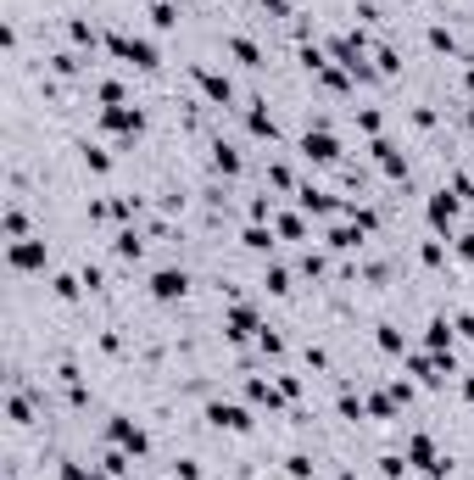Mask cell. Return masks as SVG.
Returning <instances> with one entry per match:
<instances>
[{
  "label": "cell",
  "mask_w": 474,
  "mask_h": 480,
  "mask_svg": "<svg viewBox=\"0 0 474 480\" xmlns=\"http://www.w3.org/2000/svg\"><path fill=\"white\" fill-rule=\"evenodd\" d=\"M106 45L123 56V62H134V67H156V45H145V39H123V34H106Z\"/></svg>",
  "instance_id": "cell-1"
},
{
  "label": "cell",
  "mask_w": 474,
  "mask_h": 480,
  "mask_svg": "<svg viewBox=\"0 0 474 480\" xmlns=\"http://www.w3.org/2000/svg\"><path fill=\"white\" fill-rule=\"evenodd\" d=\"M206 419L218 424V430H235V435H246V430H251V413H246V408H235V402H212V408H206Z\"/></svg>",
  "instance_id": "cell-2"
},
{
  "label": "cell",
  "mask_w": 474,
  "mask_h": 480,
  "mask_svg": "<svg viewBox=\"0 0 474 480\" xmlns=\"http://www.w3.org/2000/svg\"><path fill=\"white\" fill-rule=\"evenodd\" d=\"M407 458H413L418 469H429V475H447V458H436V442H429V435H413V442H407Z\"/></svg>",
  "instance_id": "cell-3"
},
{
  "label": "cell",
  "mask_w": 474,
  "mask_h": 480,
  "mask_svg": "<svg viewBox=\"0 0 474 480\" xmlns=\"http://www.w3.org/2000/svg\"><path fill=\"white\" fill-rule=\"evenodd\" d=\"M185 285H190L185 268H162V274L151 279V296H156V301H174V296H185Z\"/></svg>",
  "instance_id": "cell-4"
},
{
  "label": "cell",
  "mask_w": 474,
  "mask_h": 480,
  "mask_svg": "<svg viewBox=\"0 0 474 480\" xmlns=\"http://www.w3.org/2000/svg\"><path fill=\"white\" fill-rule=\"evenodd\" d=\"M112 442L128 447V453H145V430H140V424H128V419H112Z\"/></svg>",
  "instance_id": "cell-5"
},
{
  "label": "cell",
  "mask_w": 474,
  "mask_h": 480,
  "mask_svg": "<svg viewBox=\"0 0 474 480\" xmlns=\"http://www.w3.org/2000/svg\"><path fill=\"white\" fill-rule=\"evenodd\" d=\"M301 151H307L313 162H335V157H340V146H335V140L324 135V128H318V135H307V140H301Z\"/></svg>",
  "instance_id": "cell-6"
},
{
  "label": "cell",
  "mask_w": 474,
  "mask_h": 480,
  "mask_svg": "<svg viewBox=\"0 0 474 480\" xmlns=\"http://www.w3.org/2000/svg\"><path fill=\"white\" fill-rule=\"evenodd\" d=\"M12 263L17 268H39V263H45V246H39V240H17L12 246Z\"/></svg>",
  "instance_id": "cell-7"
},
{
  "label": "cell",
  "mask_w": 474,
  "mask_h": 480,
  "mask_svg": "<svg viewBox=\"0 0 474 480\" xmlns=\"http://www.w3.org/2000/svg\"><path fill=\"white\" fill-rule=\"evenodd\" d=\"M374 162L391 173V179H402V173H407V168H402V157H396V146H385V140H374Z\"/></svg>",
  "instance_id": "cell-8"
},
{
  "label": "cell",
  "mask_w": 474,
  "mask_h": 480,
  "mask_svg": "<svg viewBox=\"0 0 474 480\" xmlns=\"http://www.w3.org/2000/svg\"><path fill=\"white\" fill-rule=\"evenodd\" d=\"M296 201H301V207H307V212H346V207H340V201H329V196H324V190H313V185H307V190H301Z\"/></svg>",
  "instance_id": "cell-9"
},
{
  "label": "cell",
  "mask_w": 474,
  "mask_h": 480,
  "mask_svg": "<svg viewBox=\"0 0 474 480\" xmlns=\"http://www.w3.org/2000/svg\"><path fill=\"white\" fill-rule=\"evenodd\" d=\"M101 123H106V128H140V112H128V106H106Z\"/></svg>",
  "instance_id": "cell-10"
},
{
  "label": "cell",
  "mask_w": 474,
  "mask_h": 480,
  "mask_svg": "<svg viewBox=\"0 0 474 480\" xmlns=\"http://www.w3.org/2000/svg\"><path fill=\"white\" fill-rule=\"evenodd\" d=\"M251 330H257V319H251V308H235V313H229V335H235V341H246Z\"/></svg>",
  "instance_id": "cell-11"
},
{
  "label": "cell",
  "mask_w": 474,
  "mask_h": 480,
  "mask_svg": "<svg viewBox=\"0 0 474 480\" xmlns=\"http://www.w3.org/2000/svg\"><path fill=\"white\" fill-rule=\"evenodd\" d=\"M452 212H458V201H452L447 190H441L436 201H429V218H436V224H452Z\"/></svg>",
  "instance_id": "cell-12"
},
{
  "label": "cell",
  "mask_w": 474,
  "mask_h": 480,
  "mask_svg": "<svg viewBox=\"0 0 474 480\" xmlns=\"http://www.w3.org/2000/svg\"><path fill=\"white\" fill-rule=\"evenodd\" d=\"M429 346H436V352H447V346H452V324L447 319H436V324H429V335H424Z\"/></svg>",
  "instance_id": "cell-13"
},
{
  "label": "cell",
  "mask_w": 474,
  "mask_h": 480,
  "mask_svg": "<svg viewBox=\"0 0 474 480\" xmlns=\"http://www.w3.org/2000/svg\"><path fill=\"white\" fill-rule=\"evenodd\" d=\"M201 90H206L212 101H229V78H218V73H201Z\"/></svg>",
  "instance_id": "cell-14"
},
{
  "label": "cell",
  "mask_w": 474,
  "mask_h": 480,
  "mask_svg": "<svg viewBox=\"0 0 474 480\" xmlns=\"http://www.w3.org/2000/svg\"><path fill=\"white\" fill-rule=\"evenodd\" d=\"M251 402H268V408H279V391H274L268 380H251Z\"/></svg>",
  "instance_id": "cell-15"
},
{
  "label": "cell",
  "mask_w": 474,
  "mask_h": 480,
  "mask_svg": "<svg viewBox=\"0 0 474 480\" xmlns=\"http://www.w3.org/2000/svg\"><path fill=\"white\" fill-rule=\"evenodd\" d=\"M229 51L246 62V67H257V62H263V56H257V45H251V39H229Z\"/></svg>",
  "instance_id": "cell-16"
},
{
  "label": "cell",
  "mask_w": 474,
  "mask_h": 480,
  "mask_svg": "<svg viewBox=\"0 0 474 480\" xmlns=\"http://www.w3.org/2000/svg\"><path fill=\"white\" fill-rule=\"evenodd\" d=\"M357 240H363V229H335V235H329V246H335V251H352Z\"/></svg>",
  "instance_id": "cell-17"
},
{
  "label": "cell",
  "mask_w": 474,
  "mask_h": 480,
  "mask_svg": "<svg viewBox=\"0 0 474 480\" xmlns=\"http://www.w3.org/2000/svg\"><path fill=\"white\" fill-rule=\"evenodd\" d=\"M117 257H140V235H134V229L117 235Z\"/></svg>",
  "instance_id": "cell-18"
},
{
  "label": "cell",
  "mask_w": 474,
  "mask_h": 480,
  "mask_svg": "<svg viewBox=\"0 0 474 480\" xmlns=\"http://www.w3.org/2000/svg\"><path fill=\"white\" fill-rule=\"evenodd\" d=\"M251 135H268V140H274V117H268V112H251Z\"/></svg>",
  "instance_id": "cell-19"
},
{
  "label": "cell",
  "mask_w": 474,
  "mask_h": 480,
  "mask_svg": "<svg viewBox=\"0 0 474 480\" xmlns=\"http://www.w3.org/2000/svg\"><path fill=\"white\" fill-rule=\"evenodd\" d=\"M151 23H156V28H174L179 17H174V6H151Z\"/></svg>",
  "instance_id": "cell-20"
},
{
  "label": "cell",
  "mask_w": 474,
  "mask_h": 480,
  "mask_svg": "<svg viewBox=\"0 0 474 480\" xmlns=\"http://www.w3.org/2000/svg\"><path fill=\"white\" fill-rule=\"evenodd\" d=\"M268 240H274L268 229H246V246H251V251H268Z\"/></svg>",
  "instance_id": "cell-21"
},
{
  "label": "cell",
  "mask_w": 474,
  "mask_h": 480,
  "mask_svg": "<svg viewBox=\"0 0 474 480\" xmlns=\"http://www.w3.org/2000/svg\"><path fill=\"white\" fill-rule=\"evenodd\" d=\"M218 168H224V173H240V157H235L229 146H218Z\"/></svg>",
  "instance_id": "cell-22"
},
{
  "label": "cell",
  "mask_w": 474,
  "mask_h": 480,
  "mask_svg": "<svg viewBox=\"0 0 474 480\" xmlns=\"http://www.w3.org/2000/svg\"><path fill=\"white\" fill-rule=\"evenodd\" d=\"M279 229H285L290 240H301V235H307V224H301V218H279Z\"/></svg>",
  "instance_id": "cell-23"
},
{
  "label": "cell",
  "mask_w": 474,
  "mask_h": 480,
  "mask_svg": "<svg viewBox=\"0 0 474 480\" xmlns=\"http://www.w3.org/2000/svg\"><path fill=\"white\" fill-rule=\"evenodd\" d=\"M458 257H463V263H474V235H463V240H458Z\"/></svg>",
  "instance_id": "cell-24"
},
{
  "label": "cell",
  "mask_w": 474,
  "mask_h": 480,
  "mask_svg": "<svg viewBox=\"0 0 474 480\" xmlns=\"http://www.w3.org/2000/svg\"><path fill=\"white\" fill-rule=\"evenodd\" d=\"M263 6H268V12H274V17H285V0H263Z\"/></svg>",
  "instance_id": "cell-25"
}]
</instances>
